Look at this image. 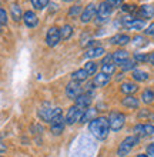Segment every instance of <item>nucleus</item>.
<instances>
[{
  "label": "nucleus",
  "instance_id": "1",
  "mask_svg": "<svg viewBox=\"0 0 154 157\" xmlns=\"http://www.w3.org/2000/svg\"><path fill=\"white\" fill-rule=\"evenodd\" d=\"M88 130L97 140H106L110 134V124H108V119L104 116L96 117L88 123Z\"/></svg>",
  "mask_w": 154,
  "mask_h": 157
},
{
  "label": "nucleus",
  "instance_id": "2",
  "mask_svg": "<svg viewBox=\"0 0 154 157\" xmlns=\"http://www.w3.org/2000/svg\"><path fill=\"white\" fill-rule=\"evenodd\" d=\"M37 116L39 119L46 121V123H53L54 120L63 116V110L60 107H50L49 104H44L43 107L39 109Z\"/></svg>",
  "mask_w": 154,
  "mask_h": 157
},
{
  "label": "nucleus",
  "instance_id": "3",
  "mask_svg": "<svg viewBox=\"0 0 154 157\" xmlns=\"http://www.w3.org/2000/svg\"><path fill=\"white\" fill-rule=\"evenodd\" d=\"M140 143V137L134 136V134H131V136H127L126 139H123V141L120 143V146H118V149H117V156L118 157H126L127 154L131 151V150L136 147V146Z\"/></svg>",
  "mask_w": 154,
  "mask_h": 157
},
{
  "label": "nucleus",
  "instance_id": "4",
  "mask_svg": "<svg viewBox=\"0 0 154 157\" xmlns=\"http://www.w3.org/2000/svg\"><path fill=\"white\" fill-rule=\"evenodd\" d=\"M113 10H114V7H113V4H111V0H104V2H101V3L99 4V7H97V14H96L97 25L106 23V21L108 20V17L111 16Z\"/></svg>",
  "mask_w": 154,
  "mask_h": 157
},
{
  "label": "nucleus",
  "instance_id": "5",
  "mask_svg": "<svg viewBox=\"0 0 154 157\" xmlns=\"http://www.w3.org/2000/svg\"><path fill=\"white\" fill-rule=\"evenodd\" d=\"M108 124H110V130L111 132H120L126 124V114L121 112H116L113 110L108 114Z\"/></svg>",
  "mask_w": 154,
  "mask_h": 157
},
{
  "label": "nucleus",
  "instance_id": "6",
  "mask_svg": "<svg viewBox=\"0 0 154 157\" xmlns=\"http://www.w3.org/2000/svg\"><path fill=\"white\" fill-rule=\"evenodd\" d=\"M83 112L84 110H81V109L77 107L76 104H73V106L67 110L66 117H64V120H66V126H73V124H76L77 121L80 123L81 116H83Z\"/></svg>",
  "mask_w": 154,
  "mask_h": 157
},
{
  "label": "nucleus",
  "instance_id": "7",
  "mask_svg": "<svg viewBox=\"0 0 154 157\" xmlns=\"http://www.w3.org/2000/svg\"><path fill=\"white\" fill-rule=\"evenodd\" d=\"M134 136L137 137H150L154 134V124L151 123H138L133 127Z\"/></svg>",
  "mask_w": 154,
  "mask_h": 157
},
{
  "label": "nucleus",
  "instance_id": "8",
  "mask_svg": "<svg viewBox=\"0 0 154 157\" xmlns=\"http://www.w3.org/2000/svg\"><path fill=\"white\" fill-rule=\"evenodd\" d=\"M60 40H62L60 29L56 27V26H51L46 33V44L49 46V47H56V46L60 43Z\"/></svg>",
  "mask_w": 154,
  "mask_h": 157
},
{
  "label": "nucleus",
  "instance_id": "9",
  "mask_svg": "<svg viewBox=\"0 0 154 157\" xmlns=\"http://www.w3.org/2000/svg\"><path fill=\"white\" fill-rule=\"evenodd\" d=\"M81 93H84V89L81 87V84L77 82H73L71 80L69 84L66 86V96L71 100H76Z\"/></svg>",
  "mask_w": 154,
  "mask_h": 157
},
{
  "label": "nucleus",
  "instance_id": "10",
  "mask_svg": "<svg viewBox=\"0 0 154 157\" xmlns=\"http://www.w3.org/2000/svg\"><path fill=\"white\" fill-rule=\"evenodd\" d=\"M96 14H97V6L94 3H90L83 9V12L80 14V20H81V23H90L96 17Z\"/></svg>",
  "mask_w": 154,
  "mask_h": 157
},
{
  "label": "nucleus",
  "instance_id": "11",
  "mask_svg": "<svg viewBox=\"0 0 154 157\" xmlns=\"http://www.w3.org/2000/svg\"><path fill=\"white\" fill-rule=\"evenodd\" d=\"M92 101H93V94L88 93V91H86V93H81V94L74 100V104L77 107L81 109V110H86V109H88L92 106Z\"/></svg>",
  "mask_w": 154,
  "mask_h": 157
},
{
  "label": "nucleus",
  "instance_id": "12",
  "mask_svg": "<svg viewBox=\"0 0 154 157\" xmlns=\"http://www.w3.org/2000/svg\"><path fill=\"white\" fill-rule=\"evenodd\" d=\"M130 41H131V37H130L129 34H126V33H117L114 34L110 40H108V43L113 46H118V47H123V46L126 44H129Z\"/></svg>",
  "mask_w": 154,
  "mask_h": 157
},
{
  "label": "nucleus",
  "instance_id": "13",
  "mask_svg": "<svg viewBox=\"0 0 154 157\" xmlns=\"http://www.w3.org/2000/svg\"><path fill=\"white\" fill-rule=\"evenodd\" d=\"M121 106L126 109H131V110H137L140 107V99H137L136 96H124L121 99Z\"/></svg>",
  "mask_w": 154,
  "mask_h": 157
},
{
  "label": "nucleus",
  "instance_id": "14",
  "mask_svg": "<svg viewBox=\"0 0 154 157\" xmlns=\"http://www.w3.org/2000/svg\"><path fill=\"white\" fill-rule=\"evenodd\" d=\"M64 127H66V120L63 116L58 117L57 120H54L53 123H50V132L54 136H60L64 132Z\"/></svg>",
  "mask_w": 154,
  "mask_h": 157
},
{
  "label": "nucleus",
  "instance_id": "15",
  "mask_svg": "<svg viewBox=\"0 0 154 157\" xmlns=\"http://www.w3.org/2000/svg\"><path fill=\"white\" fill-rule=\"evenodd\" d=\"M111 56H113V63H116V64L120 66L121 63H124L126 60H129L130 53L124 49H117L111 53Z\"/></svg>",
  "mask_w": 154,
  "mask_h": 157
},
{
  "label": "nucleus",
  "instance_id": "16",
  "mask_svg": "<svg viewBox=\"0 0 154 157\" xmlns=\"http://www.w3.org/2000/svg\"><path fill=\"white\" fill-rule=\"evenodd\" d=\"M23 21H24V25L27 26V27L33 29V27H36V26L39 25V17L34 12L27 10V12H24V14H23Z\"/></svg>",
  "mask_w": 154,
  "mask_h": 157
},
{
  "label": "nucleus",
  "instance_id": "17",
  "mask_svg": "<svg viewBox=\"0 0 154 157\" xmlns=\"http://www.w3.org/2000/svg\"><path fill=\"white\" fill-rule=\"evenodd\" d=\"M137 14L141 17L143 20H148V19H153L154 17V6L153 4H143L138 9Z\"/></svg>",
  "mask_w": 154,
  "mask_h": 157
},
{
  "label": "nucleus",
  "instance_id": "18",
  "mask_svg": "<svg viewBox=\"0 0 154 157\" xmlns=\"http://www.w3.org/2000/svg\"><path fill=\"white\" fill-rule=\"evenodd\" d=\"M104 53H106L104 47H101V46H94V47H88L87 52L84 53V57L87 59V60H92V59H97V57L104 56Z\"/></svg>",
  "mask_w": 154,
  "mask_h": 157
},
{
  "label": "nucleus",
  "instance_id": "19",
  "mask_svg": "<svg viewBox=\"0 0 154 157\" xmlns=\"http://www.w3.org/2000/svg\"><path fill=\"white\" fill-rule=\"evenodd\" d=\"M110 80H111V77L107 75H104V73H97L96 76H94V78H93V87H106L110 83Z\"/></svg>",
  "mask_w": 154,
  "mask_h": 157
},
{
  "label": "nucleus",
  "instance_id": "20",
  "mask_svg": "<svg viewBox=\"0 0 154 157\" xmlns=\"http://www.w3.org/2000/svg\"><path fill=\"white\" fill-rule=\"evenodd\" d=\"M137 90H138V86L137 83L134 82H124L120 84V91L126 96H133Z\"/></svg>",
  "mask_w": 154,
  "mask_h": 157
},
{
  "label": "nucleus",
  "instance_id": "21",
  "mask_svg": "<svg viewBox=\"0 0 154 157\" xmlns=\"http://www.w3.org/2000/svg\"><path fill=\"white\" fill-rule=\"evenodd\" d=\"M148 77H150V75H148L147 71H144V70H140V69H134V70L131 71V78H133L134 82H137V83L147 82Z\"/></svg>",
  "mask_w": 154,
  "mask_h": 157
},
{
  "label": "nucleus",
  "instance_id": "22",
  "mask_svg": "<svg viewBox=\"0 0 154 157\" xmlns=\"http://www.w3.org/2000/svg\"><path fill=\"white\" fill-rule=\"evenodd\" d=\"M88 76H90V75H88L84 69H77V70H74L73 73H71L70 77H71V80H73V82L81 83V82H84V80H87Z\"/></svg>",
  "mask_w": 154,
  "mask_h": 157
},
{
  "label": "nucleus",
  "instance_id": "23",
  "mask_svg": "<svg viewBox=\"0 0 154 157\" xmlns=\"http://www.w3.org/2000/svg\"><path fill=\"white\" fill-rule=\"evenodd\" d=\"M23 10H21V7L19 6V4L13 3L12 6H10V16H12V19L14 21H20L23 20Z\"/></svg>",
  "mask_w": 154,
  "mask_h": 157
},
{
  "label": "nucleus",
  "instance_id": "24",
  "mask_svg": "<svg viewBox=\"0 0 154 157\" xmlns=\"http://www.w3.org/2000/svg\"><path fill=\"white\" fill-rule=\"evenodd\" d=\"M137 119L141 121H154V113L148 109H141L137 114Z\"/></svg>",
  "mask_w": 154,
  "mask_h": 157
},
{
  "label": "nucleus",
  "instance_id": "25",
  "mask_svg": "<svg viewBox=\"0 0 154 157\" xmlns=\"http://www.w3.org/2000/svg\"><path fill=\"white\" fill-rule=\"evenodd\" d=\"M96 113H97L96 109H92V107L86 109L83 112V116H81L80 123H88V121H92L93 119H96Z\"/></svg>",
  "mask_w": 154,
  "mask_h": 157
},
{
  "label": "nucleus",
  "instance_id": "26",
  "mask_svg": "<svg viewBox=\"0 0 154 157\" xmlns=\"http://www.w3.org/2000/svg\"><path fill=\"white\" fill-rule=\"evenodd\" d=\"M140 101H143L144 104H151L154 101V90L151 89H146L143 90L141 97H140Z\"/></svg>",
  "mask_w": 154,
  "mask_h": 157
},
{
  "label": "nucleus",
  "instance_id": "27",
  "mask_svg": "<svg viewBox=\"0 0 154 157\" xmlns=\"http://www.w3.org/2000/svg\"><path fill=\"white\" fill-rule=\"evenodd\" d=\"M73 34H74V29H73V26H70V25H64L62 29H60L62 40H69V39H71Z\"/></svg>",
  "mask_w": 154,
  "mask_h": 157
},
{
  "label": "nucleus",
  "instance_id": "28",
  "mask_svg": "<svg viewBox=\"0 0 154 157\" xmlns=\"http://www.w3.org/2000/svg\"><path fill=\"white\" fill-rule=\"evenodd\" d=\"M116 70H117L116 63H104V64H101V73L110 76V77L116 73Z\"/></svg>",
  "mask_w": 154,
  "mask_h": 157
},
{
  "label": "nucleus",
  "instance_id": "29",
  "mask_svg": "<svg viewBox=\"0 0 154 157\" xmlns=\"http://www.w3.org/2000/svg\"><path fill=\"white\" fill-rule=\"evenodd\" d=\"M130 30H136V32H140L146 27V20H143V19H134L129 26H127Z\"/></svg>",
  "mask_w": 154,
  "mask_h": 157
},
{
  "label": "nucleus",
  "instance_id": "30",
  "mask_svg": "<svg viewBox=\"0 0 154 157\" xmlns=\"http://www.w3.org/2000/svg\"><path fill=\"white\" fill-rule=\"evenodd\" d=\"M121 70H123V73L124 71H133L134 69H137V62H134V60H126L124 63H121L120 64Z\"/></svg>",
  "mask_w": 154,
  "mask_h": 157
},
{
  "label": "nucleus",
  "instance_id": "31",
  "mask_svg": "<svg viewBox=\"0 0 154 157\" xmlns=\"http://www.w3.org/2000/svg\"><path fill=\"white\" fill-rule=\"evenodd\" d=\"M97 67H99V66H97V63H96V62H92V60H88V62L86 63V64H84L83 69H84L86 71H87V73H88L90 76H93V75H96Z\"/></svg>",
  "mask_w": 154,
  "mask_h": 157
},
{
  "label": "nucleus",
  "instance_id": "32",
  "mask_svg": "<svg viewBox=\"0 0 154 157\" xmlns=\"http://www.w3.org/2000/svg\"><path fill=\"white\" fill-rule=\"evenodd\" d=\"M133 43H134V46H137V47H144V46H147V39L144 37V36H141V34H136L133 39Z\"/></svg>",
  "mask_w": 154,
  "mask_h": 157
},
{
  "label": "nucleus",
  "instance_id": "33",
  "mask_svg": "<svg viewBox=\"0 0 154 157\" xmlns=\"http://www.w3.org/2000/svg\"><path fill=\"white\" fill-rule=\"evenodd\" d=\"M81 12H83L81 6H80V4H74V6H71V7L69 9L67 14H69V17H77L81 14Z\"/></svg>",
  "mask_w": 154,
  "mask_h": 157
},
{
  "label": "nucleus",
  "instance_id": "34",
  "mask_svg": "<svg viewBox=\"0 0 154 157\" xmlns=\"http://www.w3.org/2000/svg\"><path fill=\"white\" fill-rule=\"evenodd\" d=\"M50 3V0H32V6L36 10H43L47 7V4Z\"/></svg>",
  "mask_w": 154,
  "mask_h": 157
},
{
  "label": "nucleus",
  "instance_id": "35",
  "mask_svg": "<svg viewBox=\"0 0 154 157\" xmlns=\"http://www.w3.org/2000/svg\"><path fill=\"white\" fill-rule=\"evenodd\" d=\"M133 60L134 62H137V63H146V62H148V54H146V53H134Z\"/></svg>",
  "mask_w": 154,
  "mask_h": 157
},
{
  "label": "nucleus",
  "instance_id": "36",
  "mask_svg": "<svg viewBox=\"0 0 154 157\" xmlns=\"http://www.w3.org/2000/svg\"><path fill=\"white\" fill-rule=\"evenodd\" d=\"M9 21V17H7V13H6V10L0 7V25H7Z\"/></svg>",
  "mask_w": 154,
  "mask_h": 157
},
{
  "label": "nucleus",
  "instance_id": "37",
  "mask_svg": "<svg viewBox=\"0 0 154 157\" xmlns=\"http://www.w3.org/2000/svg\"><path fill=\"white\" fill-rule=\"evenodd\" d=\"M121 10L126 13H131L136 10V6H133V4H123V6H121Z\"/></svg>",
  "mask_w": 154,
  "mask_h": 157
},
{
  "label": "nucleus",
  "instance_id": "38",
  "mask_svg": "<svg viewBox=\"0 0 154 157\" xmlns=\"http://www.w3.org/2000/svg\"><path fill=\"white\" fill-rule=\"evenodd\" d=\"M144 34H147V36H154V23H150V25L147 26V29L144 30Z\"/></svg>",
  "mask_w": 154,
  "mask_h": 157
},
{
  "label": "nucleus",
  "instance_id": "39",
  "mask_svg": "<svg viewBox=\"0 0 154 157\" xmlns=\"http://www.w3.org/2000/svg\"><path fill=\"white\" fill-rule=\"evenodd\" d=\"M146 150H147V154H148V156H150V157H154V141L147 146Z\"/></svg>",
  "mask_w": 154,
  "mask_h": 157
},
{
  "label": "nucleus",
  "instance_id": "40",
  "mask_svg": "<svg viewBox=\"0 0 154 157\" xmlns=\"http://www.w3.org/2000/svg\"><path fill=\"white\" fill-rule=\"evenodd\" d=\"M111 4H113V7L114 9L121 7V6H123V0H111Z\"/></svg>",
  "mask_w": 154,
  "mask_h": 157
},
{
  "label": "nucleus",
  "instance_id": "41",
  "mask_svg": "<svg viewBox=\"0 0 154 157\" xmlns=\"http://www.w3.org/2000/svg\"><path fill=\"white\" fill-rule=\"evenodd\" d=\"M148 62H150L151 66H154V52H151V53L148 54Z\"/></svg>",
  "mask_w": 154,
  "mask_h": 157
},
{
  "label": "nucleus",
  "instance_id": "42",
  "mask_svg": "<svg viewBox=\"0 0 154 157\" xmlns=\"http://www.w3.org/2000/svg\"><path fill=\"white\" fill-rule=\"evenodd\" d=\"M7 150V147H6V144H3L2 141H0V153H4Z\"/></svg>",
  "mask_w": 154,
  "mask_h": 157
},
{
  "label": "nucleus",
  "instance_id": "43",
  "mask_svg": "<svg viewBox=\"0 0 154 157\" xmlns=\"http://www.w3.org/2000/svg\"><path fill=\"white\" fill-rule=\"evenodd\" d=\"M137 157H150V156L146 154V153H141V154H137Z\"/></svg>",
  "mask_w": 154,
  "mask_h": 157
},
{
  "label": "nucleus",
  "instance_id": "44",
  "mask_svg": "<svg viewBox=\"0 0 154 157\" xmlns=\"http://www.w3.org/2000/svg\"><path fill=\"white\" fill-rule=\"evenodd\" d=\"M63 2H71V0H63Z\"/></svg>",
  "mask_w": 154,
  "mask_h": 157
},
{
  "label": "nucleus",
  "instance_id": "45",
  "mask_svg": "<svg viewBox=\"0 0 154 157\" xmlns=\"http://www.w3.org/2000/svg\"><path fill=\"white\" fill-rule=\"evenodd\" d=\"M0 32H2V25H0Z\"/></svg>",
  "mask_w": 154,
  "mask_h": 157
},
{
  "label": "nucleus",
  "instance_id": "46",
  "mask_svg": "<svg viewBox=\"0 0 154 157\" xmlns=\"http://www.w3.org/2000/svg\"><path fill=\"white\" fill-rule=\"evenodd\" d=\"M0 157H3V156H0Z\"/></svg>",
  "mask_w": 154,
  "mask_h": 157
}]
</instances>
